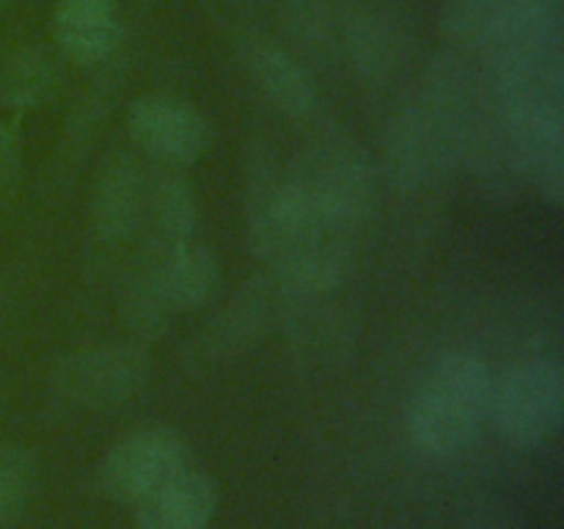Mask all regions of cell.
Segmentation results:
<instances>
[{
	"instance_id": "4fadbf2b",
	"label": "cell",
	"mask_w": 564,
	"mask_h": 529,
	"mask_svg": "<svg viewBox=\"0 0 564 529\" xmlns=\"http://www.w3.org/2000/svg\"><path fill=\"white\" fill-rule=\"evenodd\" d=\"M149 273H152L160 295L165 298V303L174 312L202 306L220 284L218 257H215L213 248L196 242L193 237L191 240L169 242L163 257L154 262Z\"/></svg>"
},
{
	"instance_id": "9c48e42d",
	"label": "cell",
	"mask_w": 564,
	"mask_h": 529,
	"mask_svg": "<svg viewBox=\"0 0 564 529\" xmlns=\"http://www.w3.org/2000/svg\"><path fill=\"white\" fill-rule=\"evenodd\" d=\"M242 69L253 86L286 116H308L317 105V83L306 69L279 44L262 36H248L240 42Z\"/></svg>"
},
{
	"instance_id": "ba28073f",
	"label": "cell",
	"mask_w": 564,
	"mask_h": 529,
	"mask_svg": "<svg viewBox=\"0 0 564 529\" xmlns=\"http://www.w3.org/2000/svg\"><path fill=\"white\" fill-rule=\"evenodd\" d=\"M130 136L143 152L169 163H193L209 141L207 119L196 105L169 94H149L132 102L127 116Z\"/></svg>"
},
{
	"instance_id": "7a4b0ae2",
	"label": "cell",
	"mask_w": 564,
	"mask_h": 529,
	"mask_svg": "<svg viewBox=\"0 0 564 529\" xmlns=\"http://www.w3.org/2000/svg\"><path fill=\"white\" fill-rule=\"evenodd\" d=\"M494 402V378L477 356L435 364L408 411V435L430 457H449L477 439Z\"/></svg>"
},
{
	"instance_id": "8992f818",
	"label": "cell",
	"mask_w": 564,
	"mask_h": 529,
	"mask_svg": "<svg viewBox=\"0 0 564 529\" xmlns=\"http://www.w3.org/2000/svg\"><path fill=\"white\" fill-rule=\"evenodd\" d=\"M185 468H191L185 435L165 424H149L124 433L105 452L99 485L110 499L135 507Z\"/></svg>"
},
{
	"instance_id": "ffe728a7",
	"label": "cell",
	"mask_w": 564,
	"mask_h": 529,
	"mask_svg": "<svg viewBox=\"0 0 564 529\" xmlns=\"http://www.w3.org/2000/svg\"><path fill=\"white\" fill-rule=\"evenodd\" d=\"M477 3H488V6H499V3H532V0H477Z\"/></svg>"
},
{
	"instance_id": "2e32d148",
	"label": "cell",
	"mask_w": 564,
	"mask_h": 529,
	"mask_svg": "<svg viewBox=\"0 0 564 529\" xmlns=\"http://www.w3.org/2000/svg\"><path fill=\"white\" fill-rule=\"evenodd\" d=\"M147 215L165 242L191 240L198 224L196 187L180 174H163L147 191Z\"/></svg>"
},
{
	"instance_id": "52a82bcc",
	"label": "cell",
	"mask_w": 564,
	"mask_h": 529,
	"mask_svg": "<svg viewBox=\"0 0 564 529\" xmlns=\"http://www.w3.org/2000/svg\"><path fill=\"white\" fill-rule=\"evenodd\" d=\"M152 375V358L141 345H105L66 356L53 369L61 400L83 408H108L130 400Z\"/></svg>"
},
{
	"instance_id": "5bb4252c",
	"label": "cell",
	"mask_w": 564,
	"mask_h": 529,
	"mask_svg": "<svg viewBox=\"0 0 564 529\" xmlns=\"http://www.w3.org/2000/svg\"><path fill=\"white\" fill-rule=\"evenodd\" d=\"M347 53L364 77H386L405 55L400 25L383 11H358L347 25Z\"/></svg>"
},
{
	"instance_id": "6da1fadb",
	"label": "cell",
	"mask_w": 564,
	"mask_h": 529,
	"mask_svg": "<svg viewBox=\"0 0 564 529\" xmlns=\"http://www.w3.org/2000/svg\"><path fill=\"white\" fill-rule=\"evenodd\" d=\"M468 77L460 55L430 66L422 88L402 105L386 130L383 158L391 180L416 187L446 174L468 141Z\"/></svg>"
},
{
	"instance_id": "7c38bea8",
	"label": "cell",
	"mask_w": 564,
	"mask_h": 529,
	"mask_svg": "<svg viewBox=\"0 0 564 529\" xmlns=\"http://www.w3.org/2000/svg\"><path fill=\"white\" fill-rule=\"evenodd\" d=\"M55 42L77 64H97L116 50L121 17L116 0H61L53 14Z\"/></svg>"
},
{
	"instance_id": "44dd1931",
	"label": "cell",
	"mask_w": 564,
	"mask_h": 529,
	"mask_svg": "<svg viewBox=\"0 0 564 529\" xmlns=\"http://www.w3.org/2000/svg\"><path fill=\"white\" fill-rule=\"evenodd\" d=\"M6 3H9V0H0V9H3V6H6Z\"/></svg>"
},
{
	"instance_id": "ac0fdd59",
	"label": "cell",
	"mask_w": 564,
	"mask_h": 529,
	"mask_svg": "<svg viewBox=\"0 0 564 529\" xmlns=\"http://www.w3.org/2000/svg\"><path fill=\"white\" fill-rule=\"evenodd\" d=\"M174 309L165 303V298L160 295L158 284H154L152 273H141L138 279H132L127 284L124 292V320L130 323V328L141 336H158L163 334V328L169 325Z\"/></svg>"
},
{
	"instance_id": "8fae6325",
	"label": "cell",
	"mask_w": 564,
	"mask_h": 529,
	"mask_svg": "<svg viewBox=\"0 0 564 529\" xmlns=\"http://www.w3.org/2000/svg\"><path fill=\"white\" fill-rule=\"evenodd\" d=\"M147 191L143 171L135 158L121 154L110 160L97 180L91 202V220L99 237L116 242L130 237L147 215Z\"/></svg>"
},
{
	"instance_id": "30bf717a",
	"label": "cell",
	"mask_w": 564,
	"mask_h": 529,
	"mask_svg": "<svg viewBox=\"0 0 564 529\" xmlns=\"http://www.w3.org/2000/svg\"><path fill=\"white\" fill-rule=\"evenodd\" d=\"M218 483L198 468L174 479L135 505L138 529H207L218 512Z\"/></svg>"
},
{
	"instance_id": "3957f363",
	"label": "cell",
	"mask_w": 564,
	"mask_h": 529,
	"mask_svg": "<svg viewBox=\"0 0 564 529\" xmlns=\"http://www.w3.org/2000/svg\"><path fill=\"white\" fill-rule=\"evenodd\" d=\"M286 180L314 218L345 229H352L375 202L372 160L347 138L308 147L286 171Z\"/></svg>"
},
{
	"instance_id": "5b68a950",
	"label": "cell",
	"mask_w": 564,
	"mask_h": 529,
	"mask_svg": "<svg viewBox=\"0 0 564 529\" xmlns=\"http://www.w3.org/2000/svg\"><path fill=\"white\" fill-rule=\"evenodd\" d=\"M490 413L512 446L551 439L564 413V369L556 358H527L494 386Z\"/></svg>"
},
{
	"instance_id": "277c9868",
	"label": "cell",
	"mask_w": 564,
	"mask_h": 529,
	"mask_svg": "<svg viewBox=\"0 0 564 529\" xmlns=\"http://www.w3.org/2000/svg\"><path fill=\"white\" fill-rule=\"evenodd\" d=\"M319 226H325V220L303 207L286 174L273 163L253 165L246 191V229L251 251L268 268H284Z\"/></svg>"
},
{
	"instance_id": "e0dca14e",
	"label": "cell",
	"mask_w": 564,
	"mask_h": 529,
	"mask_svg": "<svg viewBox=\"0 0 564 529\" xmlns=\"http://www.w3.org/2000/svg\"><path fill=\"white\" fill-rule=\"evenodd\" d=\"M39 483V463L20 444H0V529L9 527L31 501Z\"/></svg>"
},
{
	"instance_id": "d6986e66",
	"label": "cell",
	"mask_w": 564,
	"mask_h": 529,
	"mask_svg": "<svg viewBox=\"0 0 564 529\" xmlns=\"http://www.w3.org/2000/svg\"><path fill=\"white\" fill-rule=\"evenodd\" d=\"M22 169V138L11 121H0V193L9 191Z\"/></svg>"
},
{
	"instance_id": "9a60e30c",
	"label": "cell",
	"mask_w": 564,
	"mask_h": 529,
	"mask_svg": "<svg viewBox=\"0 0 564 529\" xmlns=\"http://www.w3.org/2000/svg\"><path fill=\"white\" fill-rule=\"evenodd\" d=\"M58 86V72L44 50H20L0 64V105L11 110L42 108Z\"/></svg>"
}]
</instances>
